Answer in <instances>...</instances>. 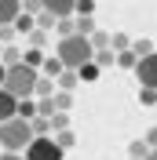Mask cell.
<instances>
[{
  "instance_id": "obj_8",
  "label": "cell",
  "mask_w": 157,
  "mask_h": 160,
  "mask_svg": "<svg viewBox=\"0 0 157 160\" xmlns=\"http://www.w3.org/2000/svg\"><path fill=\"white\" fill-rule=\"evenodd\" d=\"M22 11V0H0V26H11Z\"/></svg>"
},
{
  "instance_id": "obj_28",
  "label": "cell",
  "mask_w": 157,
  "mask_h": 160,
  "mask_svg": "<svg viewBox=\"0 0 157 160\" xmlns=\"http://www.w3.org/2000/svg\"><path fill=\"white\" fill-rule=\"evenodd\" d=\"M55 33H59V37H69V33H77L73 18H59V22H55Z\"/></svg>"
},
{
  "instance_id": "obj_36",
  "label": "cell",
  "mask_w": 157,
  "mask_h": 160,
  "mask_svg": "<svg viewBox=\"0 0 157 160\" xmlns=\"http://www.w3.org/2000/svg\"><path fill=\"white\" fill-rule=\"evenodd\" d=\"M0 160H26L22 153H0Z\"/></svg>"
},
{
  "instance_id": "obj_38",
  "label": "cell",
  "mask_w": 157,
  "mask_h": 160,
  "mask_svg": "<svg viewBox=\"0 0 157 160\" xmlns=\"http://www.w3.org/2000/svg\"><path fill=\"white\" fill-rule=\"evenodd\" d=\"M0 84H4V62H0Z\"/></svg>"
},
{
  "instance_id": "obj_5",
  "label": "cell",
  "mask_w": 157,
  "mask_h": 160,
  "mask_svg": "<svg viewBox=\"0 0 157 160\" xmlns=\"http://www.w3.org/2000/svg\"><path fill=\"white\" fill-rule=\"evenodd\" d=\"M135 80H139V88L157 91V51H150L135 62Z\"/></svg>"
},
{
  "instance_id": "obj_40",
  "label": "cell",
  "mask_w": 157,
  "mask_h": 160,
  "mask_svg": "<svg viewBox=\"0 0 157 160\" xmlns=\"http://www.w3.org/2000/svg\"><path fill=\"white\" fill-rule=\"evenodd\" d=\"M128 160H132V157H128Z\"/></svg>"
},
{
  "instance_id": "obj_15",
  "label": "cell",
  "mask_w": 157,
  "mask_h": 160,
  "mask_svg": "<svg viewBox=\"0 0 157 160\" xmlns=\"http://www.w3.org/2000/svg\"><path fill=\"white\" fill-rule=\"evenodd\" d=\"M99 73H102V69H99L95 62H84V66L77 69V77L84 80V84H95V80H99Z\"/></svg>"
},
{
  "instance_id": "obj_27",
  "label": "cell",
  "mask_w": 157,
  "mask_h": 160,
  "mask_svg": "<svg viewBox=\"0 0 157 160\" xmlns=\"http://www.w3.org/2000/svg\"><path fill=\"white\" fill-rule=\"evenodd\" d=\"M0 62H4V69H8V66H15V62H22L19 48H4V51H0Z\"/></svg>"
},
{
  "instance_id": "obj_18",
  "label": "cell",
  "mask_w": 157,
  "mask_h": 160,
  "mask_svg": "<svg viewBox=\"0 0 157 160\" xmlns=\"http://www.w3.org/2000/svg\"><path fill=\"white\" fill-rule=\"evenodd\" d=\"M22 62L33 66V69H40V66H44V51H40V48H30L26 55H22Z\"/></svg>"
},
{
  "instance_id": "obj_39",
  "label": "cell",
  "mask_w": 157,
  "mask_h": 160,
  "mask_svg": "<svg viewBox=\"0 0 157 160\" xmlns=\"http://www.w3.org/2000/svg\"><path fill=\"white\" fill-rule=\"evenodd\" d=\"M0 51H4V44H0Z\"/></svg>"
},
{
  "instance_id": "obj_17",
  "label": "cell",
  "mask_w": 157,
  "mask_h": 160,
  "mask_svg": "<svg viewBox=\"0 0 157 160\" xmlns=\"http://www.w3.org/2000/svg\"><path fill=\"white\" fill-rule=\"evenodd\" d=\"M91 51H110V33H102V29H95L91 33Z\"/></svg>"
},
{
  "instance_id": "obj_34",
  "label": "cell",
  "mask_w": 157,
  "mask_h": 160,
  "mask_svg": "<svg viewBox=\"0 0 157 160\" xmlns=\"http://www.w3.org/2000/svg\"><path fill=\"white\" fill-rule=\"evenodd\" d=\"M22 11H26V15H37V11H44V8H40V0H22Z\"/></svg>"
},
{
  "instance_id": "obj_16",
  "label": "cell",
  "mask_w": 157,
  "mask_h": 160,
  "mask_svg": "<svg viewBox=\"0 0 157 160\" xmlns=\"http://www.w3.org/2000/svg\"><path fill=\"white\" fill-rule=\"evenodd\" d=\"M62 69H66V66H62V62H59V58H55V55H51V58H44V66H40V73H44V77H51V80L59 77V73H62Z\"/></svg>"
},
{
  "instance_id": "obj_2",
  "label": "cell",
  "mask_w": 157,
  "mask_h": 160,
  "mask_svg": "<svg viewBox=\"0 0 157 160\" xmlns=\"http://www.w3.org/2000/svg\"><path fill=\"white\" fill-rule=\"evenodd\" d=\"M37 77H40V69H33V66H26V62H15V66L4 69V84H0V88L8 91V95H15V98H33Z\"/></svg>"
},
{
  "instance_id": "obj_24",
  "label": "cell",
  "mask_w": 157,
  "mask_h": 160,
  "mask_svg": "<svg viewBox=\"0 0 157 160\" xmlns=\"http://www.w3.org/2000/svg\"><path fill=\"white\" fill-rule=\"evenodd\" d=\"M110 48L113 51H128L132 48V37H128V33H113V37H110Z\"/></svg>"
},
{
  "instance_id": "obj_1",
  "label": "cell",
  "mask_w": 157,
  "mask_h": 160,
  "mask_svg": "<svg viewBox=\"0 0 157 160\" xmlns=\"http://www.w3.org/2000/svg\"><path fill=\"white\" fill-rule=\"evenodd\" d=\"M55 58H59L66 69H80L84 62L95 58V51H91V40L88 37L69 33V37H59V44H55Z\"/></svg>"
},
{
  "instance_id": "obj_19",
  "label": "cell",
  "mask_w": 157,
  "mask_h": 160,
  "mask_svg": "<svg viewBox=\"0 0 157 160\" xmlns=\"http://www.w3.org/2000/svg\"><path fill=\"white\" fill-rule=\"evenodd\" d=\"M51 135H59V131H66L69 128V113H51Z\"/></svg>"
},
{
  "instance_id": "obj_32",
  "label": "cell",
  "mask_w": 157,
  "mask_h": 160,
  "mask_svg": "<svg viewBox=\"0 0 157 160\" xmlns=\"http://www.w3.org/2000/svg\"><path fill=\"white\" fill-rule=\"evenodd\" d=\"M139 102H143V106H157V91H150V88H139Z\"/></svg>"
},
{
  "instance_id": "obj_29",
  "label": "cell",
  "mask_w": 157,
  "mask_h": 160,
  "mask_svg": "<svg viewBox=\"0 0 157 160\" xmlns=\"http://www.w3.org/2000/svg\"><path fill=\"white\" fill-rule=\"evenodd\" d=\"M37 102V117H51V113H55V102L51 98H33Z\"/></svg>"
},
{
  "instance_id": "obj_3",
  "label": "cell",
  "mask_w": 157,
  "mask_h": 160,
  "mask_svg": "<svg viewBox=\"0 0 157 160\" xmlns=\"http://www.w3.org/2000/svg\"><path fill=\"white\" fill-rule=\"evenodd\" d=\"M33 142V128H30V120H22V117H11L0 124V149L4 153H26V146Z\"/></svg>"
},
{
  "instance_id": "obj_20",
  "label": "cell",
  "mask_w": 157,
  "mask_h": 160,
  "mask_svg": "<svg viewBox=\"0 0 157 160\" xmlns=\"http://www.w3.org/2000/svg\"><path fill=\"white\" fill-rule=\"evenodd\" d=\"M19 117L22 120H33V117H37V102H33V98H19Z\"/></svg>"
},
{
  "instance_id": "obj_26",
  "label": "cell",
  "mask_w": 157,
  "mask_h": 160,
  "mask_svg": "<svg viewBox=\"0 0 157 160\" xmlns=\"http://www.w3.org/2000/svg\"><path fill=\"white\" fill-rule=\"evenodd\" d=\"M132 51H135L139 58H143V55H150V51H154V40H150V37H143V40H132Z\"/></svg>"
},
{
  "instance_id": "obj_7",
  "label": "cell",
  "mask_w": 157,
  "mask_h": 160,
  "mask_svg": "<svg viewBox=\"0 0 157 160\" xmlns=\"http://www.w3.org/2000/svg\"><path fill=\"white\" fill-rule=\"evenodd\" d=\"M11 117H19V98H15V95H8V91L0 88V124H4V120H11Z\"/></svg>"
},
{
  "instance_id": "obj_11",
  "label": "cell",
  "mask_w": 157,
  "mask_h": 160,
  "mask_svg": "<svg viewBox=\"0 0 157 160\" xmlns=\"http://www.w3.org/2000/svg\"><path fill=\"white\" fill-rule=\"evenodd\" d=\"M51 102H55V113H69V109H73V91H59V88H55Z\"/></svg>"
},
{
  "instance_id": "obj_21",
  "label": "cell",
  "mask_w": 157,
  "mask_h": 160,
  "mask_svg": "<svg viewBox=\"0 0 157 160\" xmlns=\"http://www.w3.org/2000/svg\"><path fill=\"white\" fill-rule=\"evenodd\" d=\"M51 138H55V142H59V146H62V149H73V146H77V135H73V131H59V135H51Z\"/></svg>"
},
{
  "instance_id": "obj_25",
  "label": "cell",
  "mask_w": 157,
  "mask_h": 160,
  "mask_svg": "<svg viewBox=\"0 0 157 160\" xmlns=\"http://www.w3.org/2000/svg\"><path fill=\"white\" fill-rule=\"evenodd\" d=\"M30 128H33V135H51V120L48 117H33Z\"/></svg>"
},
{
  "instance_id": "obj_14",
  "label": "cell",
  "mask_w": 157,
  "mask_h": 160,
  "mask_svg": "<svg viewBox=\"0 0 157 160\" xmlns=\"http://www.w3.org/2000/svg\"><path fill=\"white\" fill-rule=\"evenodd\" d=\"M33 18H37V29H44V33H55V15H51V11H37V15H33Z\"/></svg>"
},
{
  "instance_id": "obj_10",
  "label": "cell",
  "mask_w": 157,
  "mask_h": 160,
  "mask_svg": "<svg viewBox=\"0 0 157 160\" xmlns=\"http://www.w3.org/2000/svg\"><path fill=\"white\" fill-rule=\"evenodd\" d=\"M51 95H55V80L40 73V77H37V84H33V98H51Z\"/></svg>"
},
{
  "instance_id": "obj_4",
  "label": "cell",
  "mask_w": 157,
  "mask_h": 160,
  "mask_svg": "<svg viewBox=\"0 0 157 160\" xmlns=\"http://www.w3.org/2000/svg\"><path fill=\"white\" fill-rule=\"evenodd\" d=\"M22 157H26V160H62V157H66V149H62L51 135H33V142L26 146Z\"/></svg>"
},
{
  "instance_id": "obj_13",
  "label": "cell",
  "mask_w": 157,
  "mask_h": 160,
  "mask_svg": "<svg viewBox=\"0 0 157 160\" xmlns=\"http://www.w3.org/2000/svg\"><path fill=\"white\" fill-rule=\"evenodd\" d=\"M73 26H77L80 37H91V33H95V15H77V18H73Z\"/></svg>"
},
{
  "instance_id": "obj_33",
  "label": "cell",
  "mask_w": 157,
  "mask_h": 160,
  "mask_svg": "<svg viewBox=\"0 0 157 160\" xmlns=\"http://www.w3.org/2000/svg\"><path fill=\"white\" fill-rule=\"evenodd\" d=\"M77 15H95V0H77Z\"/></svg>"
},
{
  "instance_id": "obj_35",
  "label": "cell",
  "mask_w": 157,
  "mask_h": 160,
  "mask_svg": "<svg viewBox=\"0 0 157 160\" xmlns=\"http://www.w3.org/2000/svg\"><path fill=\"white\" fill-rule=\"evenodd\" d=\"M143 142H146L150 149H157V128H150V131H146V138H143Z\"/></svg>"
},
{
  "instance_id": "obj_22",
  "label": "cell",
  "mask_w": 157,
  "mask_h": 160,
  "mask_svg": "<svg viewBox=\"0 0 157 160\" xmlns=\"http://www.w3.org/2000/svg\"><path fill=\"white\" fill-rule=\"evenodd\" d=\"M135 62H139V55L132 48L128 51H117V66H124V69H135Z\"/></svg>"
},
{
  "instance_id": "obj_37",
  "label": "cell",
  "mask_w": 157,
  "mask_h": 160,
  "mask_svg": "<svg viewBox=\"0 0 157 160\" xmlns=\"http://www.w3.org/2000/svg\"><path fill=\"white\" fill-rule=\"evenodd\" d=\"M146 160H157V149H150V153H146Z\"/></svg>"
},
{
  "instance_id": "obj_9",
  "label": "cell",
  "mask_w": 157,
  "mask_h": 160,
  "mask_svg": "<svg viewBox=\"0 0 157 160\" xmlns=\"http://www.w3.org/2000/svg\"><path fill=\"white\" fill-rule=\"evenodd\" d=\"M77 84H80L77 69H62L59 77H55V88H59V91H77Z\"/></svg>"
},
{
  "instance_id": "obj_23",
  "label": "cell",
  "mask_w": 157,
  "mask_h": 160,
  "mask_svg": "<svg viewBox=\"0 0 157 160\" xmlns=\"http://www.w3.org/2000/svg\"><path fill=\"white\" fill-rule=\"evenodd\" d=\"M146 153H150V146H146V142H132V146H128V157H132V160H146Z\"/></svg>"
},
{
  "instance_id": "obj_30",
  "label": "cell",
  "mask_w": 157,
  "mask_h": 160,
  "mask_svg": "<svg viewBox=\"0 0 157 160\" xmlns=\"http://www.w3.org/2000/svg\"><path fill=\"white\" fill-rule=\"evenodd\" d=\"M99 66V69H106V66H113V51H95V58H91Z\"/></svg>"
},
{
  "instance_id": "obj_12",
  "label": "cell",
  "mask_w": 157,
  "mask_h": 160,
  "mask_svg": "<svg viewBox=\"0 0 157 160\" xmlns=\"http://www.w3.org/2000/svg\"><path fill=\"white\" fill-rule=\"evenodd\" d=\"M11 29H15V33H33V29H37V18L26 15V11H19V18L11 22Z\"/></svg>"
},
{
  "instance_id": "obj_6",
  "label": "cell",
  "mask_w": 157,
  "mask_h": 160,
  "mask_svg": "<svg viewBox=\"0 0 157 160\" xmlns=\"http://www.w3.org/2000/svg\"><path fill=\"white\" fill-rule=\"evenodd\" d=\"M40 8L51 11L55 18H73V11H77V0H40Z\"/></svg>"
},
{
  "instance_id": "obj_31",
  "label": "cell",
  "mask_w": 157,
  "mask_h": 160,
  "mask_svg": "<svg viewBox=\"0 0 157 160\" xmlns=\"http://www.w3.org/2000/svg\"><path fill=\"white\" fill-rule=\"evenodd\" d=\"M26 37H30V44H33V48H40V51H44V44H48V33H44V29H33V33H26Z\"/></svg>"
}]
</instances>
